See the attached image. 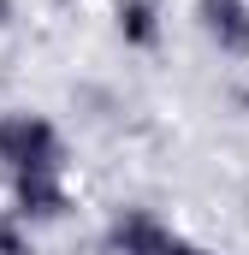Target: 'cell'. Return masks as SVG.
<instances>
[{"instance_id":"cell-1","label":"cell","mask_w":249,"mask_h":255,"mask_svg":"<svg viewBox=\"0 0 249 255\" xmlns=\"http://www.w3.org/2000/svg\"><path fill=\"white\" fill-rule=\"evenodd\" d=\"M0 172L6 178H42V172H65V136L48 113L12 107L0 113Z\"/></svg>"},{"instance_id":"cell-2","label":"cell","mask_w":249,"mask_h":255,"mask_svg":"<svg viewBox=\"0 0 249 255\" xmlns=\"http://www.w3.org/2000/svg\"><path fill=\"white\" fill-rule=\"evenodd\" d=\"M184 244L154 208H119L113 220H107V250L113 255H172Z\"/></svg>"},{"instance_id":"cell-3","label":"cell","mask_w":249,"mask_h":255,"mask_svg":"<svg viewBox=\"0 0 249 255\" xmlns=\"http://www.w3.org/2000/svg\"><path fill=\"white\" fill-rule=\"evenodd\" d=\"M196 24L220 54L249 60V0H196Z\"/></svg>"},{"instance_id":"cell-4","label":"cell","mask_w":249,"mask_h":255,"mask_svg":"<svg viewBox=\"0 0 249 255\" xmlns=\"http://www.w3.org/2000/svg\"><path fill=\"white\" fill-rule=\"evenodd\" d=\"M71 208V190H65V172H42V178H12V214L24 226H48V220H65Z\"/></svg>"},{"instance_id":"cell-5","label":"cell","mask_w":249,"mask_h":255,"mask_svg":"<svg viewBox=\"0 0 249 255\" xmlns=\"http://www.w3.org/2000/svg\"><path fill=\"white\" fill-rule=\"evenodd\" d=\"M113 30L124 48H154L160 42V6L154 0H113Z\"/></svg>"},{"instance_id":"cell-6","label":"cell","mask_w":249,"mask_h":255,"mask_svg":"<svg viewBox=\"0 0 249 255\" xmlns=\"http://www.w3.org/2000/svg\"><path fill=\"white\" fill-rule=\"evenodd\" d=\"M30 232H36V226H24V220L6 208V214H0V255H30Z\"/></svg>"},{"instance_id":"cell-7","label":"cell","mask_w":249,"mask_h":255,"mask_svg":"<svg viewBox=\"0 0 249 255\" xmlns=\"http://www.w3.org/2000/svg\"><path fill=\"white\" fill-rule=\"evenodd\" d=\"M172 255H214V250H196V244H178Z\"/></svg>"},{"instance_id":"cell-8","label":"cell","mask_w":249,"mask_h":255,"mask_svg":"<svg viewBox=\"0 0 249 255\" xmlns=\"http://www.w3.org/2000/svg\"><path fill=\"white\" fill-rule=\"evenodd\" d=\"M6 18H12V0H0V24H6Z\"/></svg>"}]
</instances>
